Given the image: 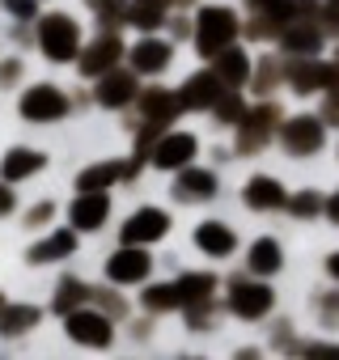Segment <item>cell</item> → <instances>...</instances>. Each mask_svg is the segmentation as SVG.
<instances>
[{"label":"cell","instance_id":"6da1fadb","mask_svg":"<svg viewBox=\"0 0 339 360\" xmlns=\"http://www.w3.org/2000/svg\"><path fill=\"white\" fill-rule=\"evenodd\" d=\"M43 47H47L51 60H68L72 47H77V30H72L64 18H47V26H43Z\"/></svg>","mask_w":339,"mask_h":360},{"label":"cell","instance_id":"7a4b0ae2","mask_svg":"<svg viewBox=\"0 0 339 360\" xmlns=\"http://www.w3.org/2000/svg\"><path fill=\"white\" fill-rule=\"evenodd\" d=\"M22 110H26L30 119H56V115H64V98L43 85V89H34V94H26Z\"/></svg>","mask_w":339,"mask_h":360},{"label":"cell","instance_id":"3957f363","mask_svg":"<svg viewBox=\"0 0 339 360\" xmlns=\"http://www.w3.org/2000/svg\"><path fill=\"white\" fill-rule=\"evenodd\" d=\"M229 34H234V18H229V13H221V9L204 13V34H200L204 51H217V47H221Z\"/></svg>","mask_w":339,"mask_h":360},{"label":"cell","instance_id":"277c9868","mask_svg":"<svg viewBox=\"0 0 339 360\" xmlns=\"http://www.w3.org/2000/svg\"><path fill=\"white\" fill-rule=\"evenodd\" d=\"M68 335L81 339V343H106L110 339V326L102 318H94V314H77V318H68Z\"/></svg>","mask_w":339,"mask_h":360},{"label":"cell","instance_id":"5b68a950","mask_svg":"<svg viewBox=\"0 0 339 360\" xmlns=\"http://www.w3.org/2000/svg\"><path fill=\"white\" fill-rule=\"evenodd\" d=\"M165 233V217L161 212H140V217H132V225H127V242H148V238H161Z\"/></svg>","mask_w":339,"mask_h":360},{"label":"cell","instance_id":"8992f818","mask_svg":"<svg viewBox=\"0 0 339 360\" xmlns=\"http://www.w3.org/2000/svg\"><path fill=\"white\" fill-rule=\"evenodd\" d=\"M267 305H271V292H267V288H242V284H238V292H234V309H238V314H250V318H255V314H263Z\"/></svg>","mask_w":339,"mask_h":360},{"label":"cell","instance_id":"52a82bcc","mask_svg":"<svg viewBox=\"0 0 339 360\" xmlns=\"http://www.w3.org/2000/svg\"><path fill=\"white\" fill-rule=\"evenodd\" d=\"M144 271H148V259L136 255V250H123V255L110 263V276H115V280H140Z\"/></svg>","mask_w":339,"mask_h":360},{"label":"cell","instance_id":"ba28073f","mask_svg":"<svg viewBox=\"0 0 339 360\" xmlns=\"http://www.w3.org/2000/svg\"><path fill=\"white\" fill-rule=\"evenodd\" d=\"M191 148H196V144H191V136H179V140H165V144H161V157H157V161H161V165H183Z\"/></svg>","mask_w":339,"mask_h":360},{"label":"cell","instance_id":"9c48e42d","mask_svg":"<svg viewBox=\"0 0 339 360\" xmlns=\"http://www.w3.org/2000/svg\"><path fill=\"white\" fill-rule=\"evenodd\" d=\"M284 195H280V187L271 183V178H255L250 183V204H259V208H267V204H280Z\"/></svg>","mask_w":339,"mask_h":360},{"label":"cell","instance_id":"30bf717a","mask_svg":"<svg viewBox=\"0 0 339 360\" xmlns=\"http://www.w3.org/2000/svg\"><path fill=\"white\" fill-rule=\"evenodd\" d=\"M250 263H255V271H276V267H280V250H276V242H259L255 255H250Z\"/></svg>","mask_w":339,"mask_h":360},{"label":"cell","instance_id":"8fae6325","mask_svg":"<svg viewBox=\"0 0 339 360\" xmlns=\"http://www.w3.org/2000/svg\"><path fill=\"white\" fill-rule=\"evenodd\" d=\"M34 165H39V157H34V153H26V148H18V153L5 161V174H9V178H22V174H30Z\"/></svg>","mask_w":339,"mask_h":360},{"label":"cell","instance_id":"7c38bea8","mask_svg":"<svg viewBox=\"0 0 339 360\" xmlns=\"http://www.w3.org/2000/svg\"><path fill=\"white\" fill-rule=\"evenodd\" d=\"M136 64H140V68H148V72H153V68H161V64H165V47H161V43H144V47L136 51Z\"/></svg>","mask_w":339,"mask_h":360},{"label":"cell","instance_id":"4fadbf2b","mask_svg":"<svg viewBox=\"0 0 339 360\" xmlns=\"http://www.w3.org/2000/svg\"><path fill=\"white\" fill-rule=\"evenodd\" d=\"M106 212V200H85V204H77V225H85V229H94V221Z\"/></svg>","mask_w":339,"mask_h":360},{"label":"cell","instance_id":"5bb4252c","mask_svg":"<svg viewBox=\"0 0 339 360\" xmlns=\"http://www.w3.org/2000/svg\"><path fill=\"white\" fill-rule=\"evenodd\" d=\"M200 246H208V250H229V246H234V238H229L225 229L208 225V229H200Z\"/></svg>","mask_w":339,"mask_h":360},{"label":"cell","instance_id":"9a60e30c","mask_svg":"<svg viewBox=\"0 0 339 360\" xmlns=\"http://www.w3.org/2000/svg\"><path fill=\"white\" fill-rule=\"evenodd\" d=\"M127 89H132V85H127L123 77H115L110 85L102 81V102H110V106H115V102H123V98H127Z\"/></svg>","mask_w":339,"mask_h":360},{"label":"cell","instance_id":"2e32d148","mask_svg":"<svg viewBox=\"0 0 339 360\" xmlns=\"http://www.w3.org/2000/svg\"><path fill=\"white\" fill-rule=\"evenodd\" d=\"M293 144H297V148H305V144H309V148H314V144H318V127H314V123H305V119H301V127H297V131H293Z\"/></svg>","mask_w":339,"mask_h":360},{"label":"cell","instance_id":"e0dca14e","mask_svg":"<svg viewBox=\"0 0 339 360\" xmlns=\"http://www.w3.org/2000/svg\"><path fill=\"white\" fill-rule=\"evenodd\" d=\"M170 301H179L174 288H153V292H148V305H170Z\"/></svg>","mask_w":339,"mask_h":360},{"label":"cell","instance_id":"ac0fdd59","mask_svg":"<svg viewBox=\"0 0 339 360\" xmlns=\"http://www.w3.org/2000/svg\"><path fill=\"white\" fill-rule=\"evenodd\" d=\"M9 204H13V200H9V195H0V212H9Z\"/></svg>","mask_w":339,"mask_h":360},{"label":"cell","instance_id":"d6986e66","mask_svg":"<svg viewBox=\"0 0 339 360\" xmlns=\"http://www.w3.org/2000/svg\"><path fill=\"white\" fill-rule=\"evenodd\" d=\"M331 212H335V217H339V200H335V204H331Z\"/></svg>","mask_w":339,"mask_h":360},{"label":"cell","instance_id":"ffe728a7","mask_svg":"<svg viewBox=\"0 0 339 360\" xmlns=\"http://www.w3.org/2000/svg\"><path fill=\"white\" fill-rule=\"evenodd\" d=\"M331 271H335V276H339V259H335V263H331Z\"/></svg>","mask_w":339,"mask_h":360}]
</instances>
